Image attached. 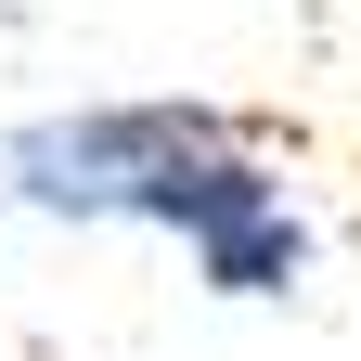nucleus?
I'll use <instances>...</instances> for the list:
<instances>
[{
    "label": "nucleus",
    "instance_id": "obj_1",
    "mask_svg": "<svg viewBox=\"0 0 361 361\" xmlns=\"http://www.w3.org/2000/svg\"><path fill=\"white\" fill-rule=\"evenodd\" d=\"M26 207L52 219H155L194 245L219 297H284L310 271V233L284 207V180L258 168V142L207 104H90V116H39L0 155Z\"/></svg>",
    "mask_w": 361,
    "mask_h": 361
}]
</instances>
